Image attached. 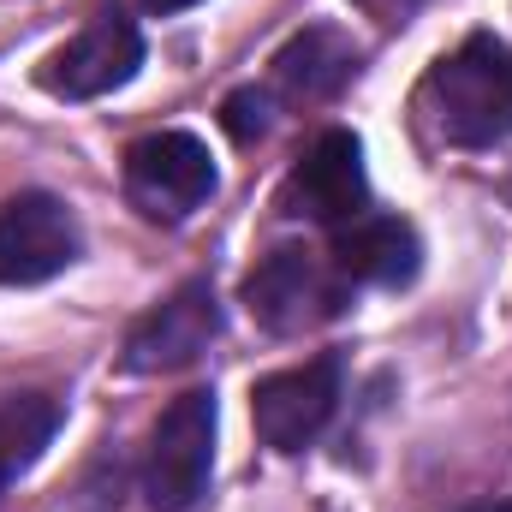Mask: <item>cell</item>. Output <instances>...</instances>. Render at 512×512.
<instances>
[{"instance_id": "obj_10", "label": "cell", "mask_w": 512, "mask_h": 512, "mask_svg": "<svg viewBox=\"0 0 512 512\" xmlns=\"http://www.w3.org/2000/svg\"><path fill=\"white\" fill-rule=\"evenodd\" d=\"M352 286H411L423 268V239L399 215H358L334 227V256H328Z\"/></svg>"}, {"instance_id": "obj_7", "label": "cell", "mask_w": 512, "mask_h": 512, "mask_svg": "<svg viewBox=\"0 0 512 512\" xmlns=\"http://www.w3.org/2000/svg\"><path fill=\"white\" fill-rule=\"evenodd\" d=\"M143 66V30L126 6H102L90 12V24L48 54L42 66V90L66 96V102H96L108 90H126Z\"/></svg>"}, {"instance_id": "obj_1", "label": "cell", "mask_w": 512, "mask_h": 512, "mask_svg": "<svg viewBox=\"0 0 512 512\" xmlns=\"http://www.w3.org/2000/svg\"><path fill=\"white\" fill-rule=\"evenodd\" d=\"M429 131L453 149H495L512 137V48L495 36H465L441 54L417 90Z\"/></svg>"}, {"instance_id": "obj_9", "label": "cell", "mask_w": 512, "mask_h": 512, "mask_svg": "<svg viewBox=\"0 0 512 512\" xmlns=\"http://www.w3.org/2000/svg\"><path fill=\"white\" fill-rule=\"evenodd\" d=\"M215 340H221L215 286L209 280H185L173 298H161L126 334V358L120 364L131 376H173V370H191Z\"/></svg>"}, {"instance_id": "obj_14", "label": "cell", "mask_w": 512, "mask_h": 512, "mask_svg": "<svg viewBox=\"0 0 512 512\" xmlns=\"http://www.w3.org/2000/svg\"><path fill=\"white\" fill-rule=\"evenodd\" d=\"M143 6H149V12H161V18H167V12H185V6H197V0H143Z\"/></svg>"}, {"instance_id": "obj_13", "label": "cell", "mask_w": 512, "mask_h": 512, "mask_svg": "<svg viewBox=\"0 0 512 512\" xmlns=\"http://www.w3.org/2000/svg\"><path fill=\"white\" fill-rule=\"evenodd\" d=\"M221 126L233 131L239 143H256V137H268V96L262 90H233L227 102H221Z\"/></svg>"}, {"instance_id": "obj_5", "label": "cell", "mask_w": 512, "mask_h": 512, "mask_svg": "<svg viewBox=\"0 0 512 512\" xmlns=\"http://www.w3.org/2000/svg\"><path fill=\"white\" fill-rule=\"evenodd\" d=\"M340 382H346V364L340 352H322L298 370H274L251 387V423L262 435V447L274 453H304L340 411Z\"/></svg>"}, {"instance_id": "obj_2", "label": "cell", "mask_w": 512, "mask_h": 512, "mask_svg": "<svg viewBox=\"0 0 512 512\" xmlns=\"http://www.w3.org/2000/svg\"><path fill=\"white\" fill-rule=\"evenodd\" d=\"M215 477V393L191 387L179 393L155 435H149V459H143V495L155 512H197Z\"/></svg>"}, {"instance_id": "obj_12", "label": "cell", "mask_w": 512, "mask_h": 512, "mask_svg": "<svg viewBox=\"0 0 512 512\" xmlns=\"http://www.w3.org/2000/svg\"><path fill=\"white\" fill-rule=\"evenodd\" d=\"M60 399L54 393H12L0 399V495L48 453V441L60 435Z\"/></svg>"}, {"instance_id": "obj_4", "label": "cell", "mask_w": 512, "mask_h": 512, "mask_svg": "<svg viewBox=\"0 0 512 512\" xmlns=\"http://www.w3.org/2000/svg\"><path fill=\"white\" fill-rule=\"evenodd\" d=\"M126 197L149 221H185L215 197V155L191 131H149L126 149Z\"/></svg>"}, {"instance_id": "obj_6", "label": "cell", "mask_w": 512, "mask_h": 512, "mask_svg": "<svg viewBox=\"0 0 512 512\" xmlns=\"http://www.w3.org/2000/svg\"><path fill=\"white\" fill-rule=\"evenodd\" d=\"M280 215L292 221H316V227H346L358 215H370V173H364V143L352 131H322L298 167L280 185Z\"/></svg>"}, {"instance_id": "obj_8", "label": "cell", "mask_w": 512, "mask_h": 512, "mask_svg": "<svg viewBox=\"0 0 512 512\" xmlns=\"http://www.w3.org/2000/svg\"><path fill=\"white\" fill-rule=\"evenodd\" d=\"M84 251L78 215L48 191H18L0 203V286H42Z\"/></svg>"}, {"instance_id": "obj_11", "label": "cell", "mask_w": 512, "mask_h": 512, "mask_svg": "<svg viewBox=\"0 0 512 512\" xmlns=\"http://www.w3.org/2000/svg\"><path fill=\"white\" fill-rule=\"evenodd\" d=\"M352 72H358V48H352V36L334 30V24H310V30H298V36L274 54V84H280L292 102H322V96H334Z\"/></svg>"}, {"instance_id": "obj_15", "label": "cell", "mask_w": 512, "mask_h": 512, "mask_svg": "<svg viewBox=\"0 0 512 512\" xmlns=\"http://www.w3.org/2000/svg\"><path fill=\"white\" fill-rule=\"evenodd\" d=\"M471 512H512V501H495V507H471Z\"/></svg>"}, {"instance_id": "obj_3", "label": "cell", "mask_w": 512, "mask_h": 512, "mask_svg": "<svg viewBox=\"0 0 512 512\" xmlns=\"http://www.w3.org/2000/svg\"><path fill=\"white\" fill-rule=\"evenodd\" d=\"M352 292H358V286H352L334 262H322V256L304 251V245H274V251L251 268V280H245V304H251V316L268 334L322 328V322L346 316Z\"/></svg>"}]
</instances>
